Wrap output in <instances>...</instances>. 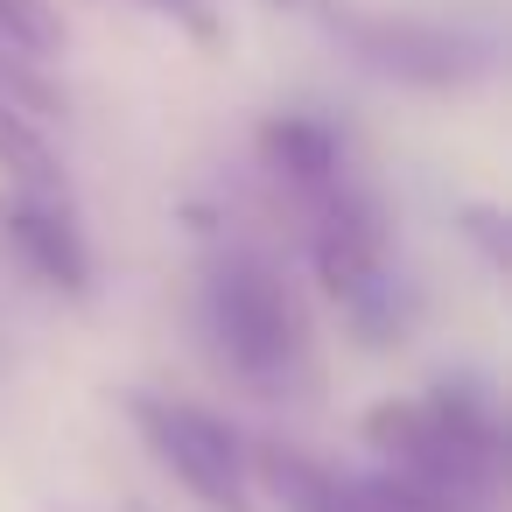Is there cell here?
Segmentation results:
<instances>
[{
	"mask_svg": "<svg viewBox=\"0 0 512 512\" xmlns=\"http://www.w3.org/2000/svg\"><path fill=\"white\" fill-rule=\"evenodd\" d=\"M260 477H267V491L288 512H372L365 484H344L337 470H323V463H309L295 449H267L260 456Z\"/></svg>",
	"mask_w": 512,
	"mask_h": 512,
	"instance_id": "obj_5",
	"label": "cell"
},
{
	"mask_svg": "<svg viewBox=\"0 0 512 512\" xmlns=\"http://www.w3.org/2000/svg\"><path fill=\"white\" fill-rule=\"evenodd\" d=\"M134 421L176 484H190L211 512H246V470H239V435L190 400H134Z\"/></svg>",
	"mask_w": 512,
	"mask_h": 512,
	"instance_id": "obj_2",
	"label": "cell"
},
{
	"mask_svg": "<svg viewBox=\"0 0 512 512\" xmlns=\"http://www.w3.org/2000/svg\"><path fill=\"white\" fill-rule=\"evenodd\" d=\"M204 309H211V330H218L225 358H232L246 379H281V372H288V358H295V344H302V323H295L288 288H281L260 260H225V267H211Z\"/></svg>",
	"mask_w": 512,
	"mask_h": 512,
	"instance_id": "obj_1",
	"label": "cell"
},
{
	"mask_svg": "<svg viewBox=\"0 0 512 512\" xmlns=\"http://www.w3.org/2000/svg\"><path fill=\"white\" fill-rule=\"evenodd\" d=\"M141 8H155V15H169V22H183V29H197V36H211V8H204V0H141Z\"/></svg>",
	"mask_w": 512,
	"mask_h": 512,
	"instance_id": "obj_9",
	"label": "cell"
},
{
	"mask_svg": "<svg viewBox=\"0 0 512 512\" xmlns=\"http://www.w3.org/2000/svg\"><path fill=\"white\" fill-rule=\"evenodd\" d=\"M295 8H323V0H295Z\"/></svg>",
	"mask_w": 512,
	"mask_h": 512,
	"instance_id": "obj_10",
	"label": "cell"
},
{
	"mask_svg": "<svg viewBox=\"0 0 512 512\" xmlns=\"http://www.w3.org/2000/svg\"><path fill=\"white\" fill-rule=\"evenodd\" d=\"M0 232H8V246L29 260L36 281H50L64 295H85L92 288V253H85V239H78V225H71L64 204L22 190V197L0 204Z\"/></svg>",
	"mask_w": 512,
	"mask_h": 512,
	"instance_id": "obj_4",
	"label": "cell"
},
{
	"mask_svg": "<svg viewBox=\"0 0 512 512\" xmlns=\"http://www.w3.org/2000/svg\"><path fill=\"white\" fill-rule=\"evenodd\" d=\"M0 169H15V176L29 183V197H43V190L57 183V162H50L43 134H36L22 113H8V106H0Z\"/></svg>",
	"mask_w": 512,
	"mask_h": 512,
	"instance_id": "obj_7",
	"label": "cell"
},
{
	"mask_svg": "<svg viewBox=\"0 0 512 512\" xmlns=\"http://www.w3.org/2000/svg\"><path fill=\"white\" fill-rule=\"evenodd\" d=\"M358 57L386 78H407V85H463L484 71L477 43L449 36V29H428V22H344Z\"/></svg>",
	"mask_w": 512,
	"mask_h": 512,
	"instance_id": "obj_3",
	"label": "cell"
},
{
	"mask_svg": "<svg viewBox=\"0 0 512 512\" xmlns=\"http://www.w3.org/2000/svg\"><path fill=\"white\" fill-rule=\"evenodd\" d=\"M0 36L29 57H57L64 50V15L57 0H0Z\"/></svg>",
	"mask_w": 512,
	"mask_h": 512,
	"instance_id": "obj_8",
	"label": "cell"
},
{
	"mask_svg": "<svg viewBox=\"0 0 512 512\" xmlns=\"http://www.w3.org/2000/svg\"><path fill=\"white\" fill-rule=\"evenodd\" d=\"M260 155H267L281 176H295V183H330V176H337V134H330L323 120H302V113L267 120V127H260Z\"/></svg>",
	"mask_w": 512,
	"mask_h": 512,
	"instance_id": "obj_6",
	"label": "cell"
}]
</instances>
